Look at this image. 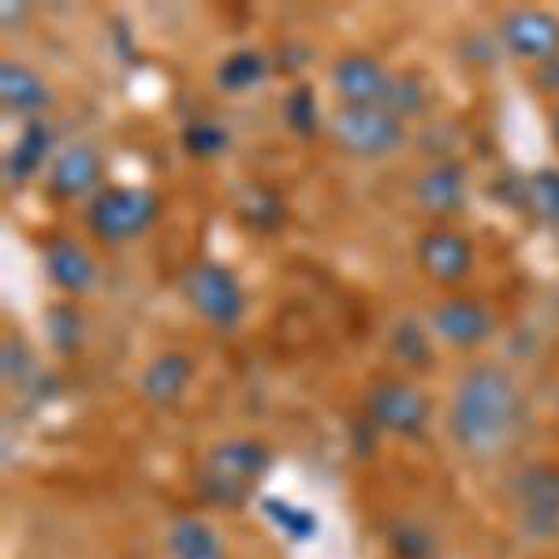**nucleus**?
I'll return each instance as SVG.
<instances>
[{
  "label": "nucleus",
  "mask_w": 559,
  "mask_h": 559,
  "mask_svg": "<svg viewBox=\"0 0 559 559\" xmlns=\"http://www.w3.org/2000/svg\"><path fill=\"white\" fill-rule=\"evenodd\" d=\"M530 429V403L519 377L500 362H474L448 400V437L471 463H500Z\"/></svg>",
  "instance_id": "1"
},
{
  "label": "nucleus",
  "mask_w": 559,
  "mask_h": 559,
  "mask_svg": "<svg viewBox=\"0 0 559 559\" xmlns=\"http://www.w3.org/2000/svg\"><path fill=\"white\" fill-rule=\"evenodd\" d=\"M269 471H273V452H269L265 440L228 437L205 452L202 474H198V492L213 508L236 511L254 496L258 481Z\"/></svg>",
  "instance_id": "2"
},
{
  "label": "nucleus",
  "mask_w": 559,
  "mask_h": 559,
  "mask_svg": "<svg viewBox=\"0 0 559 559\" xmlns=\"http://www.w3.org/2000/svg\"><path fill=\"white\" fill-rule=\"evenodd\" d=\"M515 530L526 545L559 540V463H526L508 485Z\"/></svg>",
  "instance_id": "3"
},
{
  "label": "nucleus",
  "mask_w": 559,
  "mask_h": 559,
  "mask_svg": "<svg viewBox=\"0 0 559 559\" xmlns=\"http://www.w3.org/2000/svg\"><path fill=\"white\" fill-rule=\"evenodd\" d=\"M160 216V198L146 187H105L86 205V228L97 242L123 247V242L146 236Z\"/></svg>",
  "instance_id": "4"
},
{
  "label": "nucleus",
  "mask_w": 559,
  "mask_h": 559,
  "mask_svg": "<svg viewBox=\"0 0 559 559\" xmlns=\"http://www.w3.org/2000/svg\"><path fill=\"white\" fill-rule=\"evenodd\" d=\"M179 287H183L191 310L216 332L239 329V321L247 318V292H242L239 276L221 261H198L183 273Z\"/></svg>",
  "instance_id": "5"
},
{
  "label": "nucleus",
  "mask_w": 559,
  "mask_h": 559,
  "mask_svg": "<svg viewBox=\"0 0 559 559\" xmlns=\"http://www.w3.org/2000/svg\"><path fill=\"white\" fill-rule=\"evenodd\" d=\"M362 418L384 437L395 440H418L429 429L432 407L429 395L418 384L403 381V377H388V381L369 384L362 400Z\"/></svg>",
  "instance_id": "6"
},
{
  "label": "nucleus",
  "mask_w": 559,
  "mask_h": 559,
  "mask_svg": "<svg viewBox=\"0 0 559 559\" xmlns=\"http://www.w3.org/2000/svg\"><path fill=\"white\" fill-rule=\"evenodd\" d=\"M332 139L347 157L384 160L407 142V123L388 108H344L332 116Z\"/></svg>",
  "instance_id": "7"
},
{
  "label": "nucleus",
  "mask_w": 559,
  "mask_h": 559,
  "mask_svg": "<svg viewBox=\"0 0 559 559\" xmlns=\"http://www.w3.org/2000/svg\"><path fill=\"white\" fill-rule=\"evenodd\" d=\"M429 332L452 350H477L496 336V313L471 295H448L429 310Z\"/></svg>",
  "instance_id": "8"
},
{
  "label": "nucleus",
  "mask_w": 559,
  "mask_h": 559,
  "mask_svg": "<svg viewBox=\"0 0 559 559\" xmlns=\"http://www.w3.org/2000/svg\"><path fill=\"white\" fill-rule=\"evenodd\" d=\"M474 261H477L474 242L471 236H463V231L437 224V228L418 236V265L432 284H440V287L466 284L474 273Z\"/></svg>",
  "instance_id": "9"
},
{
  "label": "nucleus",
  "mask_w": 559,
  "mask_h": 559,
  "mask_svg": "<svg viewBox=\"0 0 559 559\" xmlns=\"http://www.w3.org/2000/svg\"><path fill=\"white\" fill-rule=\"evenodd\" d=\"M500 41L515 60H530V64H552V60H559V20L552 12L519 8V12L503 15Z\"/></svg>",
  "instance_id": "10"
},
{
  "label": "nucleus",
  "mask_w": 559,
  "mask_h": 559,
  "mask_svg": "<svg viewBox=\"0 0 559 559\" xmlns=\"http://www.w3.org/2000/svg\"><path fill=\"white\" fill-rule=\"evenodd\" d=\"M329 79L344 108H384L395 75L377 57L350 52V57H340L336 64H332Z\"/></svg>",
  "instance_id": "11"
},
{
  "label": "nucleus",
  "mask_w": 559,
  "mask_h": 559,
  "mask_svg": "<svg viewBox=\"0 0 559 559\" xmlns=\"http://www.w3.org/2000/svg\"><path fill=\"white\" fill-rule=\"evenodd\" d=\"M102 176H105L102 153L94 146H86V142H75V146L60 150L57 157H52L45 187H49V194L57 198V202H83V198L94 202V198L105 191Z\"/></svg>",
  "instance_id": "12"
},
{
  "label": "nucleus",
  "mask_w": 559,
  "mask_h": 559,
  "mask_svg": "<svg viewBox=\"0 0 559 559\" xmlns=\"http://www.w3.org/2000/svg\"><path fill=\"white\" fill-rule=\"evenodd\" d=\"M41 261H45V273H49L52 284H57L64 295H71V299H83V295L94 292L97 261L90 258V250L79 239L52 236L45 242Z\"/></svg>",
  "instance_id": "13"
},
{
  "label": "nucleus",
  "mask_w": 559,
  "mask_h": 559,
  "mask_svg": "<svg viewBox=\"0 0 559 559\" xmlns=\"http://www.w3.org/2000/svg\"><path fill=\"white\" fill-rule=\"evenodd\" d=\"M414 205L429 221H448L466 205V168L459 160H437L414 183Z\"/></svg>",
  "instance_id": "14"
},
{
  "label": "nucleus",
  "mask_w": 559,
  "mask_h": 559,
  "mask_svg": "<svg viewBox=\"0 0 559 559\" xmlns=\"http://www.w3.org/2000/svg\"><path fill=\"white\" fill-rule=\"evenodd\" d=\"M194 381V358L187 350H165L142 369L139 377V395L157 411L176 407L187 395V388Z\"/></svg>",
  "instance_id": "15"
},
{
  "label": "nucleus",
  "mask_w": 559,
  "mask_h": 559,
  "mask_svg": "<svg viewBox=\"0 0 559 559\" xmlns=\"http://www.w3.org/2000/svg\"><path fill=\"white\" fill-rule=\"evenodd\" d=\"M0 102H4L8 112L26 116L31 120H41L52 108V86L23 60H0Z\"/></svg>",
  "instance_id": "16"
},
{
  "label": "nucleus",
  "mask_w": 559,
  "mask_h": 559,
  "mask_svg": "<svg viewBox=\"0 0 559 559\" xmlns=\"http://www.w3.org/2000/svg\"><path fill=\"white\" fill-rule=\"evenodd\" d=\"M168 559H228L221 530L205 515H179L165 537Z\"/></svg>",
  "instance_id": "17"
},
{
  "label": "nucleus",
  "mask_w": 559,
  "mask_h": 559,
  "mask_svg": "<svg viewBox=\"0 0 559 559\" xmlns=\"http://www.w3.org/2000/svg\"><path fill=\"white\" fill-rule=\"evenodd\" d=\"M52 153V128L45 120H31L23 123V131L15 134L12 150H8L4 157V176L12 179V183H26V179H34L41 173L45 157Z\"/></svg>",
  "instance_id": "18"
},
{
  "label": "nucleus",
  "mask_w": 559,
  "mask_h": 559,
  "mask_svg": "<svg viewBox=\"0 0 559 559\" xmlns=\"http://www.w3.org/2000/svg\"><path fill=\"white\" fill-rule=\"evenodd\" d=\"M388 355H392L403 369H414V373L429 369L432 366V332H429V324H418L414 318L395 321L392 332H388Z\"/></svg>",
  "instance_id": "19"
},
{
  "label": "nucleus",
  "mask_w": 559,
  "mask_h": 559,
  "mask_svg": "<svg viewBox=\"0 0 559 559\" xmlns=\"http://www.w3.org/2000/svg\"><path fill=\"white\" fill-rule=\"evenodd\" d=\"M265 79H269V57L258 49L228 52V57L221 60V68H216V86H221L224 94H236V97L261 86Z\"/></svg>",
  "instance_id": "20"
},
{
  "label": "nucleus",
  "mask_w": 559,
  "mask_h": 559,
  "mask_svg": "<svg viewBox=\"0 0 559 559\" xmlns=\"http://www.w3.org/2000/svg\"><path fill=\"white\" fill-rule=\"evenodd\" d=\"M522 202L548 228H559V168H537L522 179Z\"/></svg>",
  "instance_id": "21"
},
{
  "label": "nucleus",
  "mask_w": 559,
  "mask_h": 559,
  "mask_svg": "<svg viewBox=\"0 0 559 559\" xmlns=\"http://www.w3.org/2000/svg\"><path fill=\"white\" fill-rule=\"evenodd\" d=\"M280 116H284L287 131L295 139H313L321 131V105H318V94L313 86L299 83L292 94H284V105H280Z\"/></svg>",
  "instance_id": "22"
},
{
  "label": "nucleus",
  "mask_w": 559,
  "mask_h": 559,
  "mask_svg": "<svg viewBox=\"0 0 559 559\" xmlns=\"http://www.w3.org/2000/svg\"><path fill=\"white\" fill-rule=\"evenodd\" d=\"M83 313L75 310V302H60L45 313V332H49V344L57 355H79L83 347Z\"/></svg>",
  "instance_id": "23"
},
{
  "label": "nucleus",
  "mask_w": 559,
  "mask_h": 559,
  "mask_svg": "<svg viewBox=\"0 0 559 559\" xmlns=\"http://www.w3.org/2000/svg\"><path fill=\"white\" fill-rule=\"evenodd\" d=\"M179 142H183V150L191 153V157L213 160V157H221V153L231 146V134L224 131L221 123H213V120H194V123H187V128H183Z\"/></svg>",
  "instance_id": "24"
},
{
  "label": "nucleus",
  "mask_w": 559,
  "mask_h": 559,
  "mask_svg": "<svg viewBox=\"0 0 559 559\" xmlns=\"http://www.w3.org/2000/svg\"><path fill=\"white\" fill-rule=\"evenodd\" d=\"M388 548L395 552V559H432L437 556V540L426 526L418 522H395L392 534H388Z\"/></svg>",
  "instance_id": "25"
},
{
  "label": "nucleus",
  "mask_w": 559,
  "mask_h": 559,
  "mask_svg": "<svg viewBox=\"0 0 559 559\" xmlns=\"http://www.w3.org/2000/svg\"><path fill=\"white\" fill-rule=\"evenodd\" d=\"M426 86L418 83L414 75H395L392 79V90H388V102H384V108L392 116H400L403 123L411 120V116H418L421 108H426Z\"/></svg>",
  "instance_id": "26"
},
{
  "label": "nucleus",
  "mask_w": 559,
  "mask_h": 559,
  "mask_svg": "<svg viewBox=\"0 0 559 559\" xmlns=\"http://www.w3.org/2000/svg\"><path fill=\"white\" fill-rule=\"evenodd\" d=\"M242 221L254 224L261 231H273L284 224V202H280L273 191H265V187H254V191H250V202L242 205Z\"/></svg>",
  "instance_id": "27"
},
{
  "label": "nucleus",
  "mask_w": 559,
  "mask_h": 559,
  "mask_svg": "<svg viewBox=\"0 0 559 559\" xmlns=\"http://www.w3.org/2000/svg\"><path fill=\"white\" fill-rule=\"evenodd\" d=\"M26 373H34V355H31V347L23 344V340H15V336H8L4 340V381L8 384H23L26 381Z\"/></svg>",
  "instance_id": "28"
},
{
  "label": "nucleus",
  "mask_w": 559,
  "mask_h": 559,
  "mask_svg": "<svg viewBox=\"0 0 559 559\" xmlns=\"http://www.w3.org/2000/svg\"><path fill=\"white\" fill-rule=\"evenodd\" d=\"M287 508V503H284ZM276 515V511H273ZM276 522H280V530H287L295 540H306L310 534H318V519L310 515V511H302V508H287V515H276Z\"/></svg>",
  "instance_id": "29"
},
{
  "label": "nucleus",
  "mask_w": 559,
  "mask_h": 559,
  "mask_svg": "<svg viewBox=\"0 0 559 559\" xmlns=\"http://www.w3.org/2000/svg\"><path fill=\"white\" fill-rule=\"evenodd\" d=\"M0 15H4V26H12V20H15V26H20V23H26L31 8H26V4H15V0H4V4H0Z\"/></svg>",
  "instance_id": "30"
},
{
  "label": "nucleus",
  "mask_w": 559,
  "mask_h": 559,
  "mask_svg": "<svg viewBox=\"0 0 559 559\" xmlns=\"http://www.w3.org/2000/svg\"><path fill=\"white\" fill-rule=\"evenodd\" d=\"M552 139L559 142V105H556V112H552Z\"/></svg>",
  "instance_id": "31"
}]
</instances>
